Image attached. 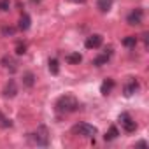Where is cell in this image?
I'll list each match as a JSON object with an SVG mask.
<instances>
[{
	"instance_id": "603a6c76",
	"label": "cell",
	"mask_w": 149,
	"mask_h": 149,
	"mask_svg": "<svg viewBox=\"0 0 149 149\" xmlns=\"http://www.w3.org/2000/svg\"><path fill=\"white\" fill-rule=\"evenodd\" d=\"M68 2H74V4H84L86 0H68Z\"/></svg>"
},
{
	"instance_id": "d6986e66",
	"label": "cell",
	"mask_w": 149,
	"mask_h": 149,
	"mask_svg": "<svg viewBox=\"0 0 149 149\" xmlns=\"http://www.w3.org/2000/svg\"><path fill=\"white\" fill-rule=\"evenodd\" d=\"M0 126H2V128H11L13 126V121L9 118H6L2 112H0Z\"/></svg>"
},
{
	"instance_id": "8fae6325",
	"label": "cell",
	"mask_w": 149,
	"mask_h": 149,
	"mask_svg": "<svg viewBox=\"0 0 149 149\" xmlns=\"http://www.w3.org/2000/svg\"><path fill=\"white\" fill-rule=\"evenodd\" d=\"M112 88H114V81H112V79H105V81L102 83V86H100V93H102V95H109V93L112 91Z\"/></svg>"
},
{
	"instance_id": "44dd1931",
	"label": "cell",
	"mask_w": 149,
	"mask_h": 149,
	"mask_svg": "<svg viewBox=\"0 0 149 149\" xmlns=\"http://www.w3.org/2000/svg\"><path fill=\"white\" fill-rule=\"evenodd\" d=\"M9 7H11L9 0H0V11H9Z\"/></svg>"
},
{
	"instance_id": "7402d4cb",
	"label": "cell",
	"mask_w": 149,
	"mask_h": 149,
	"mask_svg": "<svg viewBox=\"0 0 149 149\" xmlns=\"http://www.w3.org/2000/svg\"><path fill=\"white\" fill-rule=\"evenodd\" d=\"M14 32H16V30L11 28V26H4V28H2V33H4V35H14Z\"/></svg>"
},
{
	"instance_id": "6da1fadb",
	"label": "cell",
	"mask_w": 149,
	"mask_h": 149,
	"mask_svg": "<svg viewBox=\"0 0 149 149\" xmlns=\"http://www.w3.org/2000/svg\"><path fill=\"white\" fill-rule=\"evenodd\" d=\"M77 109H79V102L72 95H63L56 100V111L61 114H68V112H74Z\"/></svg>"
},
{
	"instance_id": "9a60e30c",
	"label": "cell",
	"mask_w": 149,
	"mask_h": 149,
	"mask_svg": "<svg viewBox=\"0 0 149 149\" xmlns=\"http://www.w3.org/2000/svg\"><path fill=\"white\" fill-rule=\"evenodd\" d=\"M18 28H19V30H23V32L30 28V16H28L26 13L19 18V25H18Z\"/></svg>"
},
{
	"instance_id": "ac0fdd59",
	"label": "cell",
	"mask_w": 149,
	"mask_h": 149,
	"mask_svg": "<svg viewBox=\"0 0 149 149\" xmlns=\"http://www.w3.org/2000/svg\"><path fill=\"white\" fill-rule=\"evenodd\" d=\"M135 44H137V37L135 35H128V37L123 39V46H126V47H135Z\"/></svg>"
},
{
	"instance_id": "9c48e42d",
	"label": "cell",
	"mask_w": 149,
	"mask_h": 149,
	"mask_svg": "<svg viewBox=\"0 0 149 149\" xmlns=\"http://www.w3.org/2000/svg\"><path fill=\"white\" fill-rule=\"evenodd\" d=\"M2 65H4L9 72H16V70H18V61H16L13 56H4V58H2Z\"/></svg>"
},
{
	"instance_id": "7a4b0ae2",
	"label": "cell",
	"mask_w": 149,
	"mask_h": 149,
	"mask_svg": "<svg viewBox=\"0 0 149 149\" xmlns=\"http://www.w3.org/2000/svg\"><path fill=\"white\" fill-rule=\"evenodd\" d=\"M30 140H32V144H35V146H42V147L49 146V135H47V130H46L44 126H40L37 132L30 133Z\"/></svg>"
},
{
	"instance_id": "30bf717a",
	"label": "cell",
	"mask_w": 149,
	"mask_h": 149,
	"mask_svg": "<svg viewBox=\"0 0 149 149\" xmlns=\"http://www.w3.org/2000/svg\"><path fill=\"white\" fill-rule=\"evenodd\" d=\"M139 91V83L135 81V79H132L125 88H123V93H125V97H132L133 93H137Z\"/></svg>"
},
{
	"instance_id": "52a82bcc",
	"label": "cell",
	"mask_w": 149,
	"mask_h": 149,
	"mask_svg": "<svg viewBox=\"0 0 149 149\" xmlns=\"http://www.w3.org/2000/svg\"><path fill=\"white\" fill-rule=\"evenodd\" d=\"M16 93H18L16 81H14V79H9V83H7V84H6V88H4V97L13 98V97H16Z\"/></svg>"
},
{
	"instance_id": "2e32d148",
	"label": "cell",
	"mask_w": 149,
	"mask_h": 149,
	"mask_svg": "<svg viewBox=\"0 0 149 149\" xmlns=\"http://www.w3.org/2000/svg\"><path fill=\"white\" fill-rule=\"evenodd\" d=\"M118 135H119V130H118V126H114V125H112V126L109 128V132L104 135V139H105V140H114Z\"/></svg>"
},
{
	"instance_id": "4fadbf2b",
	"label": "cell",
	"mask_w": 149,
	"mask_h": 149,
	"mask_svg": "<svg viewBox=\"0 0 149 149\" xmlns=\"http://www.w3.org/2000/svg\"><path fill=\"white\" fill-rule=\"evenodd\" d=\"M35 84V76L32 72H26V74H23V86L25 88H32Z\"/></svg>"
},
{
	"instance_id": "ffe728a7",
	"label": "cell",
	"mask_w": 149,
	"mask_h": 149,
	"mask_svg": "<svg viewBox=\"0 0 149 149\" xmlns=\"http://www.w3.org/2000/svg\"><path fill=\"white\" fill-rule=\"evenodd\" d=\"M25 53H26V44H21V42H19V44L16 46V54L21 56V54H25Z\"/></svg>"
},
{
	"instance_id": "7c38bea8",
	"label": "cell",
	"mask_w": 149,
	"mask_h": 149,
	"mask_svg": "<svg viewBox=\"0 0 149 149\" xmlns=\"http://www.w3.org/2000/svg\"><path fill=\"white\" fill-rule=\"evenodd\" d=\"M97 7L100 9V13H109L112 7V0H97Z\"/></svg>"
},
{
	"instance_id": "cb8c5ba5",
	"label": "cell",
	"mask_w": 149,
	"mask_h": 149,
	"mask_svg": "<svg viewBox=\"0 0 149 149\" xmlns=\"http://www.w3.org/2000/svg\"><path fill=\"white\" fill-rule=\"evenodd\" d=\"M137 146H139V147H146V146H147V144H146V142H144V140H140V142H137Z\"/></svg>"
},
{
	"instance_id": "5b68a950",
	"label": "cell",
	"mask_w": 149,
	"mask_h": 149,
	"mask_svg": "<svg viewBox=\"0 0 149 149\" xmlns=\"http://www.w3.org/2000/svg\"><path fill=\"white\" fill-rule=\"evenodd\" d=\"M102 42H104V37H102L100 33H93V35H90V37L86 39L84 46H86L88 49H97V47L102 46Z\"/></svg>"
},
{
	"instance_id": "3957f363",
	"label": "cell",
	"mask_w": 149,
	"mask_h": 149,
	"mask_svg": "<svg viewBox=\"0 0 149 149\" xmlns=\"http://www.w3.org/2000/svg\"><path fill=\"white\" fill-rule=\"evenodd\" d=\"M72 132L76 133V135L88 137V139H91V137L97 135V128H95L93 125H88V123H79V125H76V126L72 128Z\"/></svg>"
},
{
	"instance_id": "5bb4252c",
	"label": "cell",
	"mask_w": 149,
	"mask_h": 149,
	"mask_svg": "<svg viewBox=\"0 0 149 149\" xmlns=\"http://www.w3.org/2000/svg\"><path fill=\"white\" fill-rule=\"evenodd\" d=\"M65 60H67L70 65H77V63H81V61H83V56H81L79 53H70V54H67V56H65Z\"/></svg>"
},
{
	"instance_id": "ba28073f",
	"label": "cell",
	"mask_w": 149,
	"mask_h": 149,
	"mask_svg": "<svg viewBox=\"0 0 149 149\" xmlns=\"http://www.w3.org/2000/svg\"><path fill=\"white\" fill-rule=\"evenodd\" d=\"M111 54H112V49H111V47H107L104 54H100L98 58H95V60H93V65H95V67H102V65H105V63L109 61Z\"/></svg>"
},
{
	"instance_id": "277c9868",
	"label": "cell",
	"mask_w": 149,
	"mask_h": 149,
	"mask_svg": "<svg viewBox=\"0 0 149 149\" xmlns=\"http://www.w3.org/2000/svg\"><path fill=\"white\" fill-rule=\"evenodd\" d=\"M119 123H121V126L125 128V132H128V133H132V132L137 130V123L132 119V116H130L128 112L119 114Z\"/></svg>"
},
{
	"instance_id": "8992f818",
	"label": "cell",
	"mask_w": 149,
	"mask_h": 149,
	"mask_svg": "<svg viewBox=\"0 0 149 149\" xmlns=\"http://www.w3.org/2000/svg\"><path fill=\"white\" fill-rule=\"evenodd\" d=\"M142 18H144V11L139 7V9H135V11H132L128 14L126 21H128V25H140L142 23Z\"/></svg>"
},
{
	"instance_id": "e0dca14e",
	"label": "cell",
	"mask_w": 149,
	"mask_h": 149,
	"mask_svg": "<svg viewBox=\"0 0 149 149\" xmlns=\"http://www.w3.org/2000/svg\"><path fill=\"white\" fill-rule=\"evenodd\" d=\"M49 72L53 74V76H58L60 65H58V60H56V58H51V60H49Z\"/></svg>"
}]
</instances>
